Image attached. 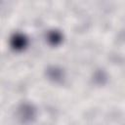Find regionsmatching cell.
<instances>
[{
    "mask_svg": "<svg viewBox=\"0 0 125 125\" xmlns=\"http://www.w3.org/2000/svg\"><path fill=\"white\" fill-rule=\"evenodd\" d=\"M26 45H27V39L21 33L14 34V36L11 38V46L13 47V49L17 51L23 50L26 47Z\"/></svg>",
    "mask_w": 125,
    "mask_h": 125,
    "instance_id": "7a4b0ae2",
    "label": "cell"
},
{
    "mask_svg": "<svg viewBox=\"0 0 125 125\" xmlns=\"http://www.w3.org/2000/svg\"><path fill=\"white\" fill-rule=\"evenodd\" d=\"M36 115L35 108L29 104H23L19 108V116L23 122H31Z\"/></svg>",
    "mask_w": 125,
    "mask_h": 125,
    "instance_id": "6da1fadb",
    "label": "cell"
},
{
    "mask_svg": "<svg viewBox=\"0 0 125 125\" xmlns=\"http://www.w3.org/2000/svg\"><path fill=\"white\" fill-rule=\"evenodd\" d=\"M47 39L49 41V43L51 45H59L62 40V33L58 30H52L50 32H48V35H47Z\"/></svg>",
    "mask_w": 125,
    "mask_h": 125,
    "instance_id": "277c9868",
    "label": "cell"
},
{
    "mask_svg": "<svg viewBox=\"0 0 125 125\" xmlns=\"http://www.w3.org/2000/svg\"><path fill=\"white\" fill-rule=\"evenodd\" d=\"M47 75H48V77L50 79H52L55 82H61L63 79V77H64L62 69L58 67V66H51V67H49L48 70H47Z\"/></svg>",
    "mask_w": 125,
    "mask_h": 125,
    "instance_id": "3957f363",
    "label": "cell"
}]
</instances>
